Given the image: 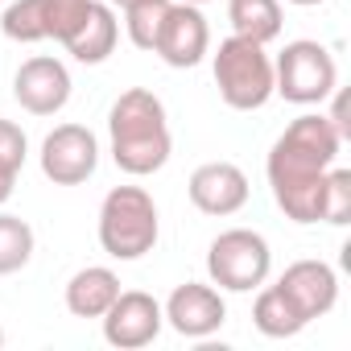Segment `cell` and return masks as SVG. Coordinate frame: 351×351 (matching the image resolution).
Segmentation results:
<instances>
[{
    "mask_svg": "<svg viewBox=\"0 0 351 351\" xmlns=\"http://www.w3.org/2000/svg\"><path fill=\"white\" fill-rule=\"evenodd\" d=\"M339 128L326 116H298L269 153V186L277 207L298 223H318L322 182L339 157Z\"/></svg>",
    "mask_w": 351,
    "mask_h": 351,
    "instance_id": "6da1fadb",
    "label": "cell"
},
{
    "mask_svg": "<svg viewBox=\"0 0 351 351\" xmlns=\"http://www.w3.org/2000/svg\"><path fill=\"white\" fill-rule=\"evenodd\" d=\"M112 128V157L124 173L145 178V173L161 169L169 161V124H165V108L153 91L145 87H128L108 116Z\"/></svg>",
    "mask_w": 351,
    "mask_h": 351,
    "instance_id": "7a4b0ae2",
    "label": "cell"
},
{
    "mask_svg": "<svg viewBox=\"0 0 351 351\" xmlns=\"http://www.w3.org/2000/svg\"><path fill=\"white\" fill-rule=\"evenodd\" d=\"M99 244L116 261H141L157 244V207L141 186L108 191L99 207Z\"/></svg>",
    "mask_w": 351,
    "mask_h": 351,
    "instance_id": "3957f363",
    "label": "cell"
},
{
    "mask_svg": "<svg viewBox=\"0 0 351 351\" xmlns=\"http://www.w3.org/2000/svg\"><path fill=\"white\" fill-rule=\"evenodd\" d=\"M215 83H219V95L228 108L256 112L273 99V58L265 54L261 42L232 34L215 50Z\"/></svg>",
    "mask_w": 351,
    "mask_h": 351,
    "instance_id": "277c9868",
    "label": "cell"
},
{
    "mask_svg": "<svg viewBox=\"0 0 351 351\" xmlns=\"http://www.w3.org/2000/svg\"><path fill=\"white\" fill-rule=\"evenodd\" d=\"M273 269V252L265 244L261 232H248V228H232L223 236L211 240V252H207V273L219 289H232V293H248L256 285H265Z\"/></svg>",
    "mask_w": 351,
    "mask_h": 351,
    "instance_id": "5b68a950",
    "label": "cell"
},
{
    "mask_svg": "<svg viewBox=\"0 0 351 351\" xmlns=\"http://www.w3.org/2000/svg\"><path fill=\"white\" fill-rule=\"evenodd\" d=\"M339 83V66L326 46L318 42H289L273 62V91L289 104H322Z\"/></svg>",
    "mask_w": 351,
    "mask_h": 351,
    "instance_id": "8992f818",
    "label": "cell"
},
{
    "mask_svg": "<svg viewBox=\"0 0 351 351\" xmlns=\"http://www.w3.org/2000/svg\"><path fill=\"white\" fill-rule=\"evenodd\" d=\"M99 161V145L91 136V128L83 124H58L46 141H42V173L54 186H79L95 173Z\"/></svg>",
    "mask_w": 351,
    "mask_h": 351,
    "instance_id": "52a82bcc",
    "label": "cell"
},
{
    "mask_svg": "<svg viewBox=\"0 0 351 351\" xmlns=\"http://www.w3.org/2000/svg\"><path fill=\"white\" fill-rule=\"evenodd\" d=\"M165 314L161 306L153 302V293H141V289H120L116 302L104 310V339L120 351H132V347H149L161 330Z\"/></svg>",
    "mask_w": 351,
    "mask_h": 351,
    "instance_id": "ba28073f",
    "label": "cell"
},
{
    "mask_svg": "<svg viewBox=\"0 0 351 351\" xmlns=\"http://www.w3.org/2000/svg\"><path fill=\"white\" fill-rule=\"evenodd\" d=\"M211 46V29H207V17L195 9V5H169L165 17H161V29H157V42H153V54H161L169 66H199L203 54Z\"/></svg>",
    "mask_w": 351,
    "mask_h": 351,
    "instance_id": "9c48e42d",
    "label": "cell"
},
{
    "mask_svg": "<svg viewBox=\"0 0 351 351\" xmlns=\"http://www.w3.org/2000/svg\"><path fill=\"white\" fill-rule=\"evenodd\" d=\"M161 314L169 318V326L178 330V335H186V339H207V335H215V330L223 326L228 306H223L219 289L199 285V281H186V285H178V289L169 293V302H165Z\"/></svg>",
    "mask_w": 351,
    "mask_h": 351,
    "instance_id": "30bf717a",
    "label": "cell"
},
{
    "mask_svg": "<svg viewBox=\"0 0 351 351\" xmlns=\"http://www.w3.org/2000/svg\"><path fill=\"white\" fill-rule=\"evenodd\" d=\"M13 95L34 116H54L71 99V75L58 58H29L13 79Z\"/></svg>",
    "mask_w": 351,
    "mask_h": 351,
    "instance_id": "8fae6325",
    "label": "cell"
},
{
    "mask_svg": "<svg viewBox=\"0 0 351 351\" xmlns=\"http://www.w3.org/2000/svg\"><path fill=\"white\" fill-rule=\"evenodd\" d=\"M191 203L203 215H236L248 203V178L232 161H207L191 173Z\"/></svg>",
    "mask_w": 351,
    "mask_h": 351,
    "instance_id": "7c38bea8",
    "label": "cell"
},
{
    "mask_svg": "<svg viewBox=\"0 0 351 351\" xmlns=\"http://www.w3.org/2000/svg\"><path fill=\"white\" fill-rule=\"evenodd\" d=\"M277 285H281V289L289 293V302L306 314V322L330 314L335 302H339V277H335V269H330L326 261H298V265H289V269L281 273Z\"/></svg>",
    "mask_w": 351,
    "mask_h": 351,
    "instance_id": "4fadbf2b",
    "label": "cell"
},
{
    "mask_svg": "<svg viewBox=\"0 0 351 351\" xmlns=\"http://www.w3.org/2000/svg\"><path fill=\"white\" fill-rule=\"evenodd\" d=\"M116 293H120V277L112 269L95 265V269H83V273L71 277V285H66V310L75 318H104V310L116 302Z\"/></svg>",
    "mask_w": 351,
    "mask_h": 351,
    "instance_id": "5bb4252c",
    "label": "cell"
},
{
    "mask_svg": "<svg viewBox=\"0 0 351 351\" xmlns=\"http://www.w3.org/2000/svg\"><path fill=\"white\" fill-rule=\"evenodd\" d=\"M116 17H112V9L108 5H99V0H91V9H87V17H83V25L71 34V42H66V50L79 58V62H87V66H95V62H104L112 50H116Z\"/></svg>",
    "mask_w": 351,
    "mask_h": 351,
    "instance_id": "9a60e30c",
    "label": "cell"
},
{
    "mask_svg": "<svg viewBox=\"0 0 351 351\" xmlns=\"http://www.w3.org/2000/svg\"><path fill=\"white\" fill-rule=\"evenodd\" d=\"M252 322L269 339H289V335H298L306 326V314L289 302V293L281 285H269V289H261V298L252 306Z\"/></svg>",
    "mask_w": 351,
    "mask_h": 351,
    "instance_id": "2e32d148",
    "label": "cell"
},
{
    "mask_svg": "<svg viewBox=\"0 0 351 351\" xmlns=\"http://www.w3.org/2000/svg\"><path fill=\"white\" fill-rule=\"evenodd\" d=\"M228 17H232L236 38L261 42V46L281 34V5H277V0H232Z\"/></svg>",
    "mask_w": 351,
    "mask_h": 351,
    "instance_id": "e0dca14e",
    "label": "cell"
},
{
    "mask_svg": "<svg viewBox=\"0 0 351 351\" xmlns=\"http://www.w3.org/2000/svg\"><path fill=\"white\" fill-rule=\"evenodd\" d=\"M50 5L54 0H17L5 9V38L13 42H46L50 38Z\"/></svg>",
    "mask_w": 351,
    "mask_h": 351,
    "instance_id": "ac0fdd59",
    "label": "cell"
},
{
    "mask_svg": "<svg viewBox=\"0 0 351 351\" xmlns=\"http://www.w3.org/2000/svg\"><path fill=\"white\" fill-rule=\"evenodd\" d=\"M34 256V228L21 215H0V277L25 269Z\"/></svg>",
    "mask_w": 351,
    "mask_h": 351,
    "instance_id": "d6986e66",
    "label": "cell"
},
{
    "mask_svg": "<svg viewBox=\"0 0 351 351\" xmlns=\"http://www.w3.org/2000/svg\"><path fill=\"white\" fill-rule=\"evenodd\" d=\"M318 219H326V223H335V228L351 223V169H326Z\"/></svg>",
    "mask_w": 351,
    "mask_h": 351,
    "instance_id": "ffe728a7",
    "label": "cell"
},
{
    "mask_svg": "<svg viewBox=\"0 0 351 351\" xmlns=\"http://www.w3.org/2000/svg\"><path fill=\"white\" fill-rule=\"evenodd\" d=\"M165 9H169V0H136V5H128V9H124V13H128V21H124V25H128V38H132V46H136V50H153Z\"/></svg>",
    "mask_w": 351,
    "mask_h": 351,
    "instance_id": "44dd1931",
    "label": "cell"
},
{
    "mask_svg": "<svg viewBox=\"0 0 351 351\" xmlns=\"http://www.w3.org/2000/svg\"><path fill=\"white\" fill-rule=\"evenodd\" d=\"M25 165V132L13 120H0V169L21 173Z\"/></svg>",
    "mask_w": 351,
    "mask_h": 351,
    "instance_id": "7402d4cb",
    "label": "cell"
},
{
    "mask_svg": "<svg viewBox=\"0 0 351 351\" xmlns=\"http://www.w3.org/2000/svg\"><path fill=\"white\" fill-rule=\"evenodd\" d=\"M13 186H17V173L0 169V203H9V199H13Z\"/></svg>",
    "mask_w": 351,
    "mask_h": 351,
    "instance_id": "603a6c76",
    "label": "cell"
},
{
    "mask_svg": "<svg viewBox=\"0 0 351 351\" xmlns=\"http://www.w3.org/2000/svg\"><path fill=\"white\" fill-rule=\"evenodd\" d=\"M289 5H322V0H289Z\"/></svg>",
    "mask_w": 351,
    "mask_h": 351,
    "instance_id": "cb8c5ba5",
    "label": "cell"
},
{
    "mask_svg": "<svg viewBox=\"0 0 351 351\" xmlns=\"http://www.w3.org/2000/svg\"><path fill=\"white\" fill-rule=\"evenodd\" d=\"M112 5H120V9H128V5H136V0H112Z\"/></svg>",
    "mask_w": 351,
    "mask_h": 351,
    "instance_id": "d4e9b609",
    "label": "cell"
},
{
    "mask_svg": "<svg viewBox=\"0 0 351 351\" xmlns=\"http://www.w3.org/2000/svg\"><path fill=\"white\" fill-rule=\"evenodd\" d=\"M182 5H207V0H182Z\"/></svg>",
    "mask_w": 351,
    "mask_h": 351,
    "instance_id": "484cf974",
    "label": "cell"
},
{
    "mask_svg": "<svg viewBox=\"0 0 351 351\" xmlns=\"http://www.w3.org/2000/svg\"><path fill=\"white\" fill-rule=\"evenodd\" d=\"M0 347H5V326H0Z\"/></svg>",
    "mask_w": 351,
    "mask_h": 351,
    "instance_id": "4316f807",
    "label": "cell"
}]
</instances>
